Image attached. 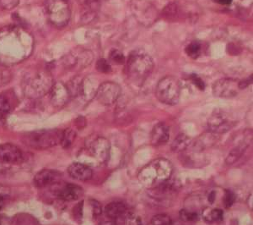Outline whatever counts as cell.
Here are the masks:
<instances>
[{
	"mask_svg": "<svg viewBox=\"0 0 253 225\" xmlns=\"http://www.w3.org/2000/svg\"><path fill=\"white\" fill-rule=\"evenodd\" d=\"M154 67L151 56L143 49H136L125 62V74L131 83L140 87L153 72Z\"/></svg>",
	"mask_w": 253,
	"mask_h": 225,
	"instance_id": "obj_1",
	"label": "cell"
},
{
	"mask_svg": "<svg viewBox=\"0 0 253 225\" xmlns=\"http://www.w3.org/2000/svg\"><path fill=\"white\" fill-rule=\"evenodd\" d=\"M173 168L170 161L160 158L147 165L138 174L139 181L147 188L153 189L170 179Z\"/></svg>",
	"mask_w": 253,
	"mask_h": 225,
	"instance_id": "obj_2",
	"label": "cell"
},
{
	"mask_svg": "<svg viewBox=\"0 0 253 225\" xmlns=\"http://www.w3.org/2000/svg\"><path fill=\"white\" fill-rule=\"evenodd\" d=\"M54 83L52 75L48 70H36L26 75L24 79V93L30 98H42L51 92Z\"/></svg>",
	"mask_w": 253,
	"mask_h": 225,
	"instance_id": "obj_3",
	"label": "cell"
},
{
	"mask_svg": "<svg viewBox=\"0 0 253 225\" xmlns=\"http://www.w3.org/2000/svg\"><path fill=\"white\" fill-rule=\"evenodd\" d=\"M45 12L49 22L57 28H63L71 18V8L69 0H46Z\"/></svg>",
	"mask_w": 253,
	"mask_h": 225,
	"instance_id": "obj_4",
	"label": "cell"
},
{
	"mask_svg": "<svg viewBox=\"0 0 253 225\" xmlns=\"http://www.w3.org/2000/svg\"><path fill=\"white\" fill-rule=\"evenodd\" d=\"M63 131L58 130H38L27 133L22 137V142L28 147L42 150L60 144Z\"/></svg>",
	"mask_w": 253,
	"mask_h": 225,
	"instance_id": "obj_5",
	"label": "cell"
},
{
	"mask_svg": "<svg viewBox=\"0 0 253 225\" xmlns=\"http://www.w3.org/2000/svg\"><path fill=\"white\" fill-rule=\"evenodd\" d=\"M105 214L114 225H142L138 214L123 202H112L105 208Z\"/></svg>",
	"mask_w": 253,
	"mask_h": 225,
	"instance_id": "obj_6",
	"label": "cell"
},
{
	"mask_svg": "<svg viewBox=\"0 0 253 225\" xmlns=\"http://www.w3.org/2000/svg\"><path fill=\"white\" fill-rule=\"evenodd\" d=\"M181 91V84L178 79L167 75L159 81L156 87V96L159 101L163 104L175 105L179 102Z\"/></svg>",
	"mask_w": 253,
	"mask_h": 225,
	"instance_id": "obj_7",
	"label": "cell"
},
{
	"mask_svg": "<svg viewBox=\"0 0 253 225\" xmlns=\"http://www.w3.org/2000/svg\"><path fill=\"white\" fill-rule=\"evenodd\" d=\"M131 9L138 22L145 26L155 23L158 18V12L156 7L146 0H133Z\"/></svg>",
	"mask_w": 253,
	"mask_h": 225,
	"instance_id": "obj_8",
	"label": "cell"
},
{
	"mask_svg": "<svg viewBox=\"0 0 253 225\" xmlns=\"http://www.w3.org/2000/svg\"><path fill=\"white\" fill-rule=\"evenodd\" d=\"M94 55L89 49L76 48L63 58V64L68 69L81 70L92 64Z\"/></svg>",
	"mask_w": 253,
	"mask_h": 225,
	"instance_id": "obj_9",
	"label": "cell"
},
{
	"mask_svg": "<svg viewBox=\"0 0 253 225\" xmlns=\"http://www.w3.org/2000/svg\"><path fill=\"white\" fill-rule=\"evenodd\" d=\"M235 125V120L223 110H216L208 120V128L213 134L227 132Z\"/></svg>",
	"mask_w": 253,
	"mask_h": 225,
	"instance_id": "obj_10",
	"label": "cell"
},
{
	"mask_svg": "<svg viewBox=\"0 0 253 225\" xmlns=\"http://www.w3.org/2000/svg\"><path fill=\"white\" fill-rule=\"evenodd\" d=\"M121 87L116 82L107 81L99 85L95 97L103 105H112L121 95Z\"/></svg>",
	"mask_w": 253,
	"mask_h": 225,
	"instance_id": "obj_11",
	"label": "cell"
},
{
	"mask_svg": "<svg viewBox=\"0 0 253 225\" xmlns=\"http://www.w3.org/2000/svg\"><path fill=\"white\" fill-rule=\"evenodd\" d=\"M241 90L240 81L236 79H219L214 82L213 86V94L219 98H234Z\"/></svg>",
	"mask_w": 253,
	"mask_h": 225,
	"instance_id": "obj_12",
	"label": "cell"
},
{
	"mask_svg": "<svg viewBox=\"0 0 253 225\" xmlns=\"http://www.w3.org/2000/svg\"><path fill=\"white\" fill-rule=\"evenodd\" d=\"M89 149L93 156L101 163L107 162L111 153V143L107 138L98 136L89 145Z\"/></svg>",
	"mask_w": 253,
	"mask_h": 225,
	"instance_id": "obj_13",
	"label": "cell"
},
{
	"mask_svg": "<svg viewBox=\"0 0 253 225\" xmlns=\"http://www.w3.org/2000/svg\"><path fill=\"white\" fill-rule=\"evenodd\" d=\"M0 160L10 165H16L22 162L23 154L17 146L4 143L0 145Z\"/></svg>",
	"mask_w": 253,
	"mask_h": 225,
	"instance_id": "obj_14",
	"label": "cell"
},
{
	"mask_svg": "<svg viewBox=\"0 0 253 225\" xmlns=\"http://www.w3.org/2000/svg\"><path fill=\"white\" fill-rule=\"evenodd\" d=\"M50 93L51 101L56 107H63L71 97L68 87L63 82H55Z\"/></svg>",
	"mask_w": 253,
	"mask_h": 225,
	"instance_id": "obj_15",
	"label": "cell"
},
{
	"mask_svg": "<svg viewBox=\"0 0 253 225\" xmlns=\"http://www.w3.org/2000/svg\"><path fill=\"white\" fill-rule=\"evenodd\" d=\"M60 178V174L57 171L50 170V169H44V170L38 172L35 175L34 182L35 186L38 188H44L48 185L57 184Z\"/></svg>",
	"mask_w": 253,
	"mask_h": 225,
	"instance_id": "obj_16",
	"label": "cell"
},
{
	"mask_svg": "<svg viewBox=\"0 0 253 225\" xmlns=\"http://www.w3.org/2000/svg\"><path fill=\"white\" fill-rule=\"evenodd\" d=\"M68 173L73 179L79 181H88L93 176V171L89 166L81 163H73L68 168Z\"/></svg>",
	"mask_w": 253,
	"mask_h": 225,
	"instance_id": "obj_17",
	"label": "cell"
},
{
	"mask_svg": "<svg viewBox=\"0 0 253 225\" xmlns=\"http://www.w3.org/2000/svg\"><path fill=\"white\" fill-rule=\"evenodd\" d=\"M170 138V129L164 123H159L153 128L150 134V142L154 146H160L168 142Z\"/></svg>",
	"mask_w": 253,
	"mask_h": 225,
	"instance_id": "obj_18",
	"label": "cell"
},
{
	"mask_svg": "<svg viewBox=\"0 0 253 225\" xmlns=\"http://www.w3.org/2000/svg\"><path fill=\"white\" fill-rule=\"evenodd\" d=\"M56 195L59 199L64 201H75L81 198V196L83 195V191L79 186L72 184H66L56 191Z\"/></svg>",
	"mask_w": 253,
	"mask_h": 225,
	"instance_id": "obj_19",
	"label": "cell"
},
{
	"mask_svg": "<svg viewBox=\"0 0 253 225\" xmlns=\"http://www.w3.org/2000/svg\"><path fill=\"white\" fill-rule=\"evenodd\" d=\"M98 87L99 86L97 85V81L95 79L91 78V77L82 78L79 95L82 96L87 100H90L95 97Z\"/></svg>",
	"mask_w": 253,
	"mask_h": 225,
	"instance_id": "obj_20",
	"label": "cell"
},
{
	"mask_svg": "<svg viewBox=\"0 0 253 225\" xmlns=\"http://www.w3.org/2000/svg\"><path fill=\"white\" fill-rule=\"evenodd\" d=\"M251 140H252V132L248 133V136L245 138L244 141L241 142L240 144L237 145L236 147H234L233 149L230 151V153L228 154L227 158L225 159V162H226L227 165H233L242 156L245 150L249 146Z\"/></svg>",
	"mask_w": 253,
	"mask_h": 225,
	"instance_id": "obj_21",
	"label": "cell"
},
{
	"mask_svg": "<svg viewBox=\"0 0 253 225\" xmlns=\"http://www.w3.org/2000/svg\"><path fill=\"white\" fill-rule=\"evenodd\" d=\"M191 144H192V140L189 136H187L185 134H180L173 141L171 149L175 153H181V152L187 150Z\"/></svg>",
	"mask_w": 253,
	"mask_h": 225,
	"instance_id": "obj_22",
	"label": "cell"
},
{
	"mask_svg": "<svg viewBox=\"0 0 253 225\" xmlns=\"http://www.w3.org/2000/svg\"><path fill=\"white\" fill-rule=\"evenodd\" d=\"M162 15L166 20H170V21L177 20L180 16V9L178 5L175 3L168 4L162 12Z\"/></svg>",
	"mask_w": 253,
	"mask_h": 225,
	"instance_id": "obj_23",
	"label": "cell"
},
{
	"mask_svg": "<svg viewBox=\"0 0 253 225\" xmlns=\"http://www.w3.org/2000/svg\"><path fill=\"white\" fill-rule=\"evenodd\" d=\"M186 54L187 56L193 59H197L201 55L202 45L199 42L194 41L186 47Z\"/></svg>",
	"mask_w": 253,
	"mask_h": 225,
	"instance_id": "obj_24",
	"label": "cell"
},
{
	"mask_svg": "<svg viewBox=\"0 0 253 225\" xmlns=\"http://www.w3.org/2000/svg\"><path fill=\"white\" fill-rule=\"evenodd\" d=\"M11 110V104L9 98L4 94L0 95V121L3 120Z\"/></svg>",
	"mask_w": 253,
	"mask_h": 225,
	"instance_id": "obj_25",
	"label": "cell"
},
{
	"mask_svg": "<svg viewBox=\"0 0 253 225\" xmlns=\"http://www.w3.org/2000/svg\"><path fill=\"white\" fill-rule=\"evenodd\" d=\"M205 219L207 220L208 222L213 223L218 222V221H221L223 220V211L221 209H212V210H209V212L205 213Z\"/></svg>",
	"mask_w": 253,
	"mask_h": 225,
	"instance_id": "obj_26",
	"label": "cell"
},
{
	"mask_svg": "<svg viewBox=\"0 0 253 225\" xmlns=\"http://www.w3.org/2000/svg\"><path fill=\"white\" fill-rule=\"evenodd\" d=\"M109 59L113 64H118V65L124 64L125 62H126L124 54L121 51H119L118 49H112V50H111V52L109 54Z\"/></svg>",
	"mask_w": 253,
	"mask_h": 225,
	"instance_id": "obj_27",
	"label": "cell"
},
{
	"mask_svg": "<svg viewBox=\"0 0 253 225\" xmlns=\"http://www.w3.org/2000/svg\"><path fill=\"white\" fill-rule=\"evenodd\" d=\"M150 225H172V220L170 216L167 214H157L156 216L152 218L150 221Z\"/></svg>",
	"mask_w": 253,
	"mask_h": 225,
	"instance_id": "obj_28",
	"label": "cell"
},
{
	"mask_svg": "<svg viewBox=\"0 0 253 225\" xmlns=\"http://www.w3.org/2000/svg\"><path fill=\"white\" fill-rule=\"evenodd\" d=\"M75 138V132L71 129H67V130L63 131V137H62V141H61L60 144L63 146L64 148L69 147L71 146Z\"/></svg>",
	"mask_w": 253,
	"mask_h": 225,
	"instance_id": "obj_29",
	"label": "cell"
},
{
	"mask_svg": "<svg viewBox=\"0 0 253 225\" xmlns=\"http://www.w3.org/2000/svg\"><path fill=\"white\" fill-rule=\"evenodd\" d=\"M96 69L102 74H109L112 72V66L109 62L105 58H101L96 62Z\"/></svg>",
	"mask_w": 253,
	"mask_h": 225,
	"instance_id": "obj_30",
	"label": "cell"
},
{
	"mask_svg": "<svg viewBox=\"0 0 253 225\" xmlns=\"http://www.w3.org/2000/svg\"><path fill=\"white\" fill-rule=\"evenodd\" d=\"M20 0H0V9L2 10H12L17 7Z\"/></svg>",
	"mask_w": 253,
	"mask_h": 225,
	"instance_id": "obj_31",
	"label": "cell"
},
{
	"mask_svg": "<svg viewBox=\"0 0 253 225\" xmlns=\"http://www.w3.org/2000/svg\"><path fill=\"white\" fill-rule=\"evenodd\" d=\"M180 218L182 221H195L199 219V216L196 212L183 209L180 212Z\"/></svg>",
	"mask_w": 253,
	"mask_h": 225,
	"instance_id": "obj_32",
	"label": "cell"
},
{
	"mask_svg": "<svg viewBox=\"0 0 253 225\" xmlns=\"http://www.w3.org/2000/svg\"><path fill=\"white\" fill-rule=\"evenodd\" d=\"M224 204L225 208H229L233 205L234 202L236 201V196L231 191H226L224 192Z\"/></svg>",
	"mask_w": 253,
	"mask_h": 225,
	"instance_id": "obj_33",
	"label": "cell"
},
{
	"mask_svg": "<svg viewBox=\"0 0 253 225\" xmlns=\"http://www.w3.org/2000/svg\"><path fill=\"white\" fill-rule=\"evenodd\" d=\"M191 80L193 81V83L195 85L196 87H198L199 89L205 90V82L203 81L199 76H198L197 75H191Z\"/></svg>",
	"mask_w": 253,
	"mask_h": 225,
	"instance_id": "obj_34",
	"label": "cell"
},
{
	"mask_svg": "<svg viewBox=\"0 0 253 225\" xmlns=\"http://www.w3.org/2000/svg\"><path fill=\"white\" fill-rule=\"evenodd\" d=\"M213 1L214 3L220 4V5L227 6L231 4L233 0H213Z\"/></svg>",
	"mask_w": 253,
	"mask_h": 225,
	"instance_id": "obj_35",
	"label": "cell"
},
{
	"mask_svg": "<svg viewBox=\"0 0 253 225\" xmlns=\"http://www.w3.org/2000/svg\"><path fill=\"white\" fill-rule=\"evenodd\" d=\"M93 202H94V204L92 205L93 208H94V213H95V214H101V208L100 203H98V202H95V201H93Z\"/></svg>",
	"mask_w": 253,
	"mask_h": 225,
	"instance_id": "obj_36",
	"label": "cell"
},
{
	"mask_svg": "<svg viewBox=\"0 0 253 225\" xmlns=\"http://www.w3.org/2000/svg\"><path fill=\"white\" fill-rule=\"evenodd\" d=\"M214 200H215V193H214V192H211V193L209 195V202H210V203H213Z\"/></svg>",
	"mask_w": 253,
	"mask_h": 225,
	"instance_id": "obj_37",
	"label": "cell"
},
{
	"mask_svg": "<svg viewBox=\"0 0 253 225\" xmlns=\"http://www.w3.org/2000/svg\"><path fill=\"white\" fill-rule=\"evenodd\" d=\"M3 197L2 196H0V210L2 209V208H3Z\"/></svg>",
	"mask_w": 253,
	"mask_h": 225,
	"instance_id": "obj_38",
	"label": "cell"
},
{
	"mask_svg": "<svg viewBox=\"0 0 253 225\" xmlns=\"http://www.w3.org/2000/svg\"><path fill=\"white\" fill-rule=\"evenodd\" d=\"M96 2H98L99 3H102V2H104V1H107V0H95Z\"/></svg>",
	"mask_w": 253,
	"mask_h": 225,
	"instance_id": "obj_39",
	"label": "cell"
},
{
	"mask_svg": "<svg viewBox=\"0 0 253 225\" xmlns=\"http://www.w3.org/2000/svg\"><path fill=\"white\" fill-rule=\"evenodd\" d=\"M182 225V224H181V223L175 222V224H173V223H172V225Z\"/></svg>",
	"mask_w": 253,
	"mask_h": 225,
	"instance_id": "obj_40",
	"label": "cell"
},
{
	"mask_svg": "<svg viewBox=\"0 0 253 225\" xmlns=\"http://www.w3.org/2000/svg\"><path fill=\"white\" fill-rule=\"evenodd\" d=\"M150 225V224H149V225Z\"/></svg>",
	"mask_w": 253,
	"mask_h": 225,
	"instance_id": "obj_41",
	"label": "cell"
}]
</instances>
